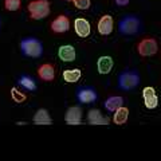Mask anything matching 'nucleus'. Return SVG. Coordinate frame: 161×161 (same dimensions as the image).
Masks as SVG:
<instances>
[{"label": "nucleus", "mask_w": 161, "mask_h": 161, "mask_svg": "<svg viewBox=\"0 0 161 161\" xmlns=\"http://www.w3.org/2000/svg\"><path fill=\"white\" fill-rule=\"evenodd\" d=\"M74 28H75V34H77L79 38H86V36L90 35V32H92L90 23L83 18H77L75 19Z\"/></svg>", "instance_id": "nucleus-11"}, {"label": "nucleus", "mask_w": 161, "mask_h": 161, "mask_svg": "<svg viewBox=\"0 0 161 161\" xmlns=\"http://www.w3.org/2000/svg\"><path fill=\"white\" fill-rule=\"evenodd\" d=\"M70 28V20L64 15H59L57 19H54L51 22V31L55 34H63L67 32Z\"/></svg>", "instance_id": "nucleus-8"}, {"label": "nucleus", "mask_w": 161, "mask_h": 161, "mask_svg": "<svg viewBox=\"0 0 161 161\" xmlns=\"http://www.w3.org/2000/svg\"><path fill=\"white\" fill-rule=\"evenodd\" d=\"M142 30V22L136 15H126L118 23V31L125 36L137 35Z\"/></svg>", "instance_id": "nucleus-1"}, {"label": "nucleus", "mask_w": 161, "mask_h": 161, "mask_svg": "<svg viewBox=\"0 0 161 161\" xmlns=\"http://www.w3.org/2000/svg\"><path fill=\"white\" fill-rule=\"evenodd\" d=\"M34 124L35 125H51L53 119L51 115L46 109H39L34 115Z\"/></svg>", "instance_id": "nucleus-17"}, {"label": "nucleus", "mask_w": 161, "mask_h": 161, "mask_svg": "<svg viewBox=\"0 0 161 161\" xmlns=\"http://www.w3.org/2000/svg\"><path fill=\"white\" fill-rule=\"evenodd\" d=\"M113 27H114V22L110 15H103V16H101V19L98 20V26H97L98 32L101 35H103V36L112 34Z\"/></svg>", "instance_id": "nucleus-9"}, {"label": "nucleus", "mask_w": 161, "mask_h": 161, "mask_svg": "<svg viewBox=\"0 0 161 161\" xmlns=\"http://www.w3.org/2000/svg\"><path fill=\"white\" fill-rule=\"evenodd\" d=\"M58 57L62 62H74L77 58V53L71 44H63L58 50Z\"/></svg>", "instance_id": "nucleus-12"}, {"label": "nucleus", "mask_w": 161, "mask_h": 161, "mask_svg": "<svg viewBox=\"0 0 161 161\" xmlns=\"http://www.w3.org/2000/svg\"><path fill=\"white\" fill-rule=\"evenodd\" d=\"M71 3L75 6V8L80 9V11H86V9H89L90 8V4H92L90 0H73Z\"/></svg>", "instance_id": "nucleus-23"}, {"label": "nucleus", "mask_w": 161, "mask_h": 161, "mask_svg": "<svg viewBox=\"0 0 161 161\" xmlns=\"http://www.w3.org/2000/svg\"><path fill=\"white\" fill-rule=\"evenodd\" d=\"M20 51L24 57L40 58L43 55V44L36 38H24L20 42Z\"/></svg>", "instance_id": "nucleus-2"}, {"label": "nucleus", "mask_w": 161, "mask_h": 161, "mask_svg": "<svg viewBox=\"0 0 161 161\" xmlns=\"http://www.w3.org/2000/svg\"><path fill=\"white\" fill-rule=\"evenodd\" d=\"M142 98H144V103H145V108L147 109H156L158 106V97L153 87H150V86L144 87Z\"/></svg>", "instance_id": "nucleus-7"}, {"label": "nucleus", "mask_w": 161, "mask_h": 161, "mask_svg": "<svg viewBox=\"0 0 161 161\" xmlns=\"http://www.w3.org/2000/svg\"><path fill=\"white\" fill-rule=\"evenodd\" d=\"M0 27H2V20H0Z\"/></svg>", "instance_id": "nucleus-26"}, {"label": "nucleus", "mask_w": 161, "mask_h": 161, "mask_svg": "<svg viewBox=\"0 0 161 161\" xmlns=\"http://www.w3.org/2000/svg\"><path fill=\"white\" fill-rule=\"evenodd\" d=\"M137 51L141 57H152L158 51V44L154 38H145L137 44Z\"/></svg>", "instance_id": "nucleus-5"}, {"label": "nucleus", "mask_w": 161, "mask_h": 161, "mask_svg": "<svg viewBox=\"0 0 161 161\" xmlns=\"http://www.w3.org/2000/svg\"><path fill=\"white\" fill-rule=\"evenodd\" d=\"M129 2H130V0H114V3L117 4V6H119V7H125V6H128Z\"/></svg>", "instance_id": "nucleus-24"}, {"label": "nucleus", "mask_w": 161, "mask_h": 161, "mask_svg": "<svg viewBox=\"0 0 161 161\" xmlns=\"http://www.w3.org/2000/svg\"><path fill=\"white\" fill-rule=\"evenodd\" d=\"M141 82V75L136 70H125L118 77V87L124 92L134 90Z\"/></svg>", "instance_id": "nucleus-3"}, {"label": "nucleus", "mask_w": 161, "mask_h": 161, "mask_svg": "<svg viewBox=\"0 0 161 161\" xmlns=\"http://www.w3.org/2000/svg\"><path fill=\"white\" fill-rule=\"evenodd\" d=\"M124 105V98L119 95H112L103 102V108L110 113H114L118 108H121Z\"/></svg>", "instance_id": "nucleus-16"}, {"label": "nucleus", "mask_w": 161, "mask_h": 161, "mask_svg": "<svg viewBox=\"0 0 161 161\" xmlns=\"http://www.w3.org/2000/svg\"><path fill=\"white\" fill-rule=\"evenodd\" d=\"M18 83L20 87H23L24 90H28V92H35L36 90V83H35L34 78L27 74H23L22 77H19Z\"/></svg>", "instance_id": "nucleus-19"}, {"label": "nucleus", "mask_w": 161, "mask_h": 161, "mask_svg": "<svg viewBox=\"0 0 161 161\" xmlns=\"http://www.w3.org/2000/svg\"><path fill=\"white\" fill-rule=\"evenodd\" d=\"M77 99L80 103H93L98 99V95L93 87H80L77 90Z\"/></svg>", "instance_id": "nucleus-6"}, {"label": "nucleus", "mask_w": 161, "mask_h": 161, "mask_svg": "<svg viewBox=\"0 0 161 161\" xmlns=\"http://www.w3.org/2000/svg\"><path fill=\"white\" fill-rule=\"evenodd\" d=\"M82 77V71L79 69H70V70H64L63 71V79L67 83H75L78 82Z\"/></svg>", "instance_id": "nucleus-20"}, {"label": "nucleus", "mask_w": 161, "mask_h": 161, "mask_svg": "<svg viewBox=\"0 0 161 161\" xmlns=\"http://www.w3.org/2000/svg\"><path fill=\"white\" fill-rule=\"evenodd\" d=\"M22 7V2L20 0H4V8L7 11H18V9Z\"/></svg>", "instance_id": "nucleus-22"}, {"label": "nucleus", "mask_w": 161, "mask_h": 161, "mask_svg": "<svg viewBox=\"0 0 161 161\" xmlns=\"http://www.w3.org/2000/svg\"><path fill=\"white\" fill-rule=\"evenodd\" d=\"M113 66H114L113 58L109 57V55H102V57H99L97 60V70H98V73L102 75L109 74L112 71Z\"/></svg>", "instance_id": "nucleus-13"}, {"label": "nucleus", "mask_w": 161, "mask_h": 161, "mask_svg": "<svg viewBox=\"0 0 161 161\" xmlns=\"http://www.w3.org/2000/svg\"><path fill=\"white\" fill-rule=\"evenodd\" d=\"M87 121L90 125H108L109 124V118L103 117L102 113L98 109H92L87 113Z\"/></svg>", "instance_id": "nucleus-14"}, {"label": "nucleus", "mask_w": 161, "mask_h": 161, "mask_svg": "<svg viewBox=\"0 0 161 161\" xmlns=\"http://www.w3.org/2000/svg\"><path fill=\"white\" fill-rule=\"evenodd\" d=\"M27 9L31 19L42 20L50 15V2L48 0H32L28 3Z\"/></svg>", "instance_id": "nucleus-4"}, {"label": "nucleus", "mask_w": 161, "mask_h": 161, "mask_svg": "<svg viewBox=\"0 0 161 161\" xmlns=\"http://www.w3.org/2000/svg\"><path fill=\"white\" fill-rule=\"evenodd\" d=\"M38 75L40 79L46 80V82H51L55 78V67L50 63H44L38 69Z\"/></svg>", "instance_id": "nucleus-15"}, {"label": "nucleus", "mask_w": 161, "mask_h": 161, "mask_svg": "<svg viewBox=\"0 0 161 161\" xmlns=\"http://www.w3.org/2000/svg\"><path fill=\"white\" fill-rule=\"evenodd\" d=\"M64 2H69V3H71V2H73V0H64Z\"/></svg>", "instance_id": "nucleus-25"}, {"label": "nucleus", "mask_w": 161, "mask_h": 161, "mask_svg": "<svg viewBox=\"0 0 161 161\" xmlns=\"http://www.w3.org/2000/svg\"><path fill=\"white\" fill-rule=\"evenodd\" d=\"M11 98L14 99V102H16V103H23L24 101L27 99V95L22 93V92H19V90L16 87H12L11 89Z\"/></svg>", "instance_id": "nucleus-21"}, {"label": "nucleus", "mask_w": 161, "mask_h": 161, "mask_svg": "<svg viewBox=\"0 0 161 161\" xmlns=\"http://www.w3.org/2000/svg\"><path fill=\"white\" fill-rule=\"evenodd\" d=\"M128 118H129V109L125 106H121L114 112L113 122L115 125H124V124H126Z\"/></svg>", "instance_id": "nucleus-18"}, {"label": "nucleus", "mask_w": 161, "mask_h": 161, "mask_svg": "<svg viewBox=\"0 0 161 161\" xmlns=\"http://www.w3.org/2000/svg\"><path fill=\"white\" fill-rule=\"evenodd\" d=\"M64 121L69 125H79L82 121V109L79 106H71L64 114Z\"/></svg>", "instance_id": "nucleus-10"}]
</instances>
